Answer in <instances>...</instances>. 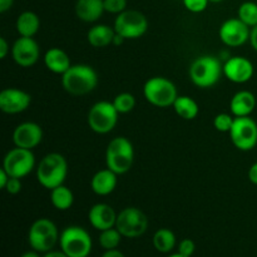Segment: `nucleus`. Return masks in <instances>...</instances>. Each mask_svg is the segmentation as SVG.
<instances>
[{"label": "nucleus", "instance_id": "1", "mask_svg": "<svg viewBox=\"0 0 257 257\" xmlns=\"http://www.w3.org/2000/svg\"><path fill=\"white\" fill-rule=\"evenodd\" d=\"M68 176V162L60 153H48L37 166V180L47 190L64 185Z\"/></svg>", "mask_w": 257, "mask_h": 257}, {"label": "nucleus", "instance_id": "2", "mask_svg": "<svg viewBox=\"0 0 257 257\" xmlns=\"http://www.w3.org/2000/svg\"><path fill=\"white\" fill-rule=\"evenodd\" d=\"M62 85L69 94L85 95L97 88L98 74L90 65L72 64L62 75Z\"/></svg>", "mask_w": 257, "mask_h": 257}, {"label": "nucleus", "instance_id": "3", "mask_svg": "<svg viewBox=\"0 0 257 257\" xmlns=\"http://www.w3.org/2000/svg\"><path fill=\"white\" fill-rule=\"evenodd\" d=\"M135 162V148L125 137H115L108 143L105 150V166L117 175H124Z\"/></svg>", "mask_w": 257, "mask_h": 257}, {"label": "nucleus", "instance_id": "4", "mask_svg": "<svg viewBox=\"0 0 257 257\" xmlns=\"http://www.w3.org/2000/svg\"><path fill=\"white\" fill-rule=\"evenodd\" d=\"M223 74V65L212 55L196 58L190 67V79L196 87L207 89L217 84Z\"/></svg>", "mask_w": 257, "mask_h": 257}, {"label": "nucleus", "instance_id": "5", "mask_svg": "<svg viewBox=\"0 0 257 257\" xmlns=\"http://www.w3.org/2000/svg\"><path fill=\"white\" fill-rule=\"evenodd\" d=\"M59 231L49 218H38L32 223L28 232L30 247L39 253H47L59 242Z\"/></svg>", "mask_w": 257, "mask_h": 257}, {"label": "nucleus", "instance_id": "6", "mask_svg": "<svg viewBox=\"0 0 257 257\" xmlns=\"http://www.w3.org/2000/svg\"><path fill=\"white\" fill-rule=\"evenodd\" d=\"M60 250L68 257H88L92 251V237L80 226H68L59 237Z\"/></svg>", "mask_w": 257, "mask_h": 257}, {"label": "nucleus", "instance_id": "7", "mask_svg": "<svg viewBox=\"0 0 257 257\" xmlns=\"http://www.w3.org/2000/svg\"><path fill=\"white\" fill-rule=\"evenodd\" d=\"M143 95L150 104L158 108L173 105L178 92L175 83L165 77H152L143 85Z\"/></svg>", "mask_w": 257, "mask_h": 257}, {"label": "nucleus", "instance_id": "8", "mask_svg": "<svg viewBox=\"0 0 257 257\" xmlns=\"http://www.w3.org/2000/svg\"><path fill=\"white\" fill-rule=\"evenodd\" d=\"M118 110L113 102L100 100L94 103L88 112L87 122L90 130L98 135H107L112 132L118 122Z\"/></svg>", "mask_w": 257, "mask_h": 257}, {"label": "nucleus", "instance_id": "9", "mask_svg": "<svg viewBox=\"0 0 257 257\" xmlns=\"http://www.w3.org/2000/svg\"><path fill=\"white\" fill-rule=\"evenodd\" d=\"M115 228L123 237L137 238L145 235L148 228V218L137 207H125L118 213Z\"/></svg>", "mask_w": 257, "mask_h": 257}, {"label": "nucleus", "instance_id": "10", "mask_svg": "<svg viewBox=\"0 0 257 257\" xmlns=\"http://www.w3.org/2000/svg\"><path fill=\"white\" fill-rule=\"evenodd\" d=\"M113 28L124 39H138L148 30V20L143 13L127 9L117 15Z\"/></svg>", "mask_w": 257, "mask_h": 257}, {"label": "nucleus", "instance_id": "11", "mask_svg": "<svg viewBox=\"0 0 257 257\" xmlns=\"http://www.w3.org/2000/svg\"><path fill=\"white\" fill-rule=\"evenodd\" d=\"M228 133L231 142L237 150L248 152L257 146V123L250 115L235 117L232 128Z\"/></svg>", "mask_w": 257, "mask_h": 257}, {"label": "nucleus", "instance_id": "12", "mask_svg": "<svg viewBox=\"0 0 257 257\" xmlns=\"http://www.w3.org/2000/svg\"><path fill=\"white\" fill-rule=\"evenodd\" d=\"M3 168L10 177L24 178L35 168V156L32 150L15 147L5 155Z\"/></svg>", "mask_w": 257, "mask_h": 257}, {"label": "nucleus", "instance_id": "13", "mask_svg": "<svg viewBox=\"0 0 257 257\" xmlns=\"http://www.w3.org/2000/svg\"><path fill=\"white\" fill-rule=\"evenodd\" d=\"M251 28L247 27L238 18H231L221 24L218 37L221 42L231 48L241 47L250 40Z\"/></svg>", "mask_w": 257, "mask_h": 257}, {"label": "nucleus", "instance_id": "14", "mask_svg": "<svg viewBox=\"0 0 257 257\" xmlns=\"http://www.w3.org/2000/svg\"><path fill=\"white\" fill-rule=\"evenodd\" d=\"M12 57L20 67H32L40 58L39 44L35 42L34 38H18L12 47Z\"/></svg>", "mask_w": 257, "mask_h": 257}, {"label": "nucleus", "instance_id": "15", "mask_svg": "<svg viewBox=\"0 0 257 257\" xmlns=\"http://www.w3.org/2000/svg\"><path fill=\"white\" fill-rule=\"evenodd\" d=\"M255 73L252 62L246 57L235 55V57H228L223 64V75L227 78L230 82L236 84H243L251 80Z\"/></svg>", "mask_w": 257, "mask_h": 257}, {"label": "nucleus", "instance_id": "16", "mask_svg": "<svg viewBox=\"0 0 257 257\" xmlns=\"http://www.w3.org/2000/svg\"><path fill=\"white\" fill-rule=\"evenodd\" d=\"M32 104V95L18 88H5L0 92V109L7 114H19Z\"/></svg>", "mask_w": 257, "mask_h": 257}, {"label": "nucleus", "instance_id": "17", "mask_svg": "<svg viewBox=\"0 0 257 257\" xmlns=\"http://www.w3.org/2000/svg\"><path fill=\"white\" fill-rule=\"evenodd\" d=\"M43 141V130L38 123L24 122L17 125L13 132V142L15 147L33 150Z\"/></svg>", "mask_w": 257, "mask_h": 257}, {"label": "nucleus", "instance_id": "18", "mask_svg": "<svg viewBox=\"0 0 257 257\" xmlns=\"http://www.w3.org/2000/svg\"><path fill=\"white\" fill-rule=\"evenodd\" d=\"M118 213L107 203H95L88 212V221L93 228L100 231L115 227Z\"/></svg>", "mask_w": 257, "mask_h": 257}, {"label": "nucleus", "instance_id": "19", "mask_svg": "<svg viewBox=\"0 0 257 257\" xmlns=\"http://www.w3.org/2000/svg\"><path fill=\"white\" fill-rule=\"evenodd\" d=\"M118 175L109 168L99 170L90 180V188L98 196H108L115 190L118 183Z\"/></svg>", "mask_w": 257, "mask_h": 257}, {"label": "nucleus", "instance_id": "20", "mask_svg": "<svg viewBox=\"0 0 257 257\" xmlns=\"http://www.w3.org/2000/svg\"><path fill=\"white\" fill-rule=\"evenodd\" d=\"M75 15L84 23H94L100 19L104 10L103 0H77L75 3Z\"/></svg>", "mask_w": 257, "mask_h": 257}, {"label": "nucleus", "instance_id": "21", "mask_svg": "<svg viewBox=\"0 0 257 257\" xmlns=\"http://www.w3.org/2000/svg\"><path fill=\"white\" fill-rule=\"evenodd\" d=\"M256 108V97L250 90H240L230 102V110L233 117H248Z\"/></svg>", "mask_w": 257, "mask_h": 257}, {"label": "nucleus", "instance_id": "22", "mask_svg": "<svg viewBox=\"0 0 257 257\" xmlns=\"http://www.w3.org/2000/svg\"><path fill=\"white\" fill-rule=\"evenodd\" d=\"M44 64L54 74L63 75L70 67V58L67 53L60 48H50L44 54Z\"/></svg>", "mask_w": 257, "mask_h": 257}, {"label": "nucleus", "instance_id": "23", "mask_svg": "<svg viewBox=\"0 0 257 257\" xmlns=\"http://www.w3.org/2000/svg\"><path fill=\"white\" fill-rule=\"evenodd\" d=\"M115 30L113 27L105 24H97L90 28L87 33L88 43L93 48H105L113 44Z\"/></svg>", "mask_w": 257, "mask_h": 257}, {"label": "nucleus", "instance_id": "24", "mask_svg": "<svg viewBox=\"0 0 257 257\" xmlns=\"http://www.w3.org/2000/svg\"><path fill=\"white\" fill-rule=\"evenodd\" d=\"M15 28L20 37L33 38L40 29V19L34 12H23L15 22Z\"/></svg>", "mask_w": 257, "mask_h": 257}, {"label": "nucleus", "instance_id": "25", "mask_svg": "<svg viewBox=\"0 0 257 257\" xmlns=\"http://www.w3.org/2000/svg\"><path fill=\"white\" fill-rule=\"evenodd\" d=\"M172 107L175 112L177 113L178 117L185 120L195 119L198 115V112H200V107H198L197 102L193 98L188 97V95H178Z\"/></svg>", "mask_w": 257, "mask_h": 257}, {"label": "nucleus", "instance_id": "26", "mask_svg": "<svg viewBox=\"0 0 257 257\" xmlns=\"http://www.w3.org/2000/svg\"><path fill=\"white\" fill-rule=\"evenodd\" d=\"M50 201L58 211H67L74 203V195L70 188L65 185H60L50 191Z\"/></svg>", "mask_w": 257, "mask_h": 257}, {"label": "nucleus", "instance_id": "27", "mask_svg": "<svg viewBox=\"0 0 257 257\" xmlns=\"http://www.w3.org/2000/svg\"><path fill=\"white\" fill-rule=\"evenodd\" d=\"M153 246L161 253H170L176 246V236L170 228H160L152 238Z\"/></svg>", "mask_w": 257, "mask_h": 257}, {"label": "nucleus", "instance_id": "28", "mask_svg": "<svg viewBox=\"0 0 257 257\" xmlns=\"http://www.w3.org/2000/svg\"><path fill=\"white\" fill-rule=\"evenodd\" d=\"M237 18L247 27L253 28L257 25V2H245L238 7Z\"/></svg>", "mask_w": 257, "mask_h": 257}, {"label": "nucleus", "instance_id": "29", "mask_svg": "<svg viewBox=\"0 0 257 257\" xmlns=\"http://www.w3.org/2000/svg\"><path fill=\"white\" fill-rule=\"evenodd\" d=\"M123 236L120 235L119 231L115 227L108 228V230L100 231L99 237H98V241H99L100 247L107 250H114L119 246L120 240H122Z\"/></svg>", "mask_w": 257, "mask_h": 257}, {"label": "nucleus", "instance_id": "30", "mask_svg": "<svg viewBox=\"0 0 257 257\" xmlns=\"http://www.w3.org/2000/svg\"><path fill=\"white\" fill-rule=\"evenodd\" d=\"M113 104H114L115 109L118 110L119 114H127V113L132 112L136 107V98L135 95L131 93L123 92L119 93L113 99Z\"/></svg>", "mask_w": 257, "mask_h": 257}, {"label": "nucleus", "instance_id": "31", "mask_svg": "<svg viewBox=\"0 0 257 257\" xmlns=\"http://www.w3.org/2000/svg\"><path fill=\"white\" fill-rule=\"evenodd\" d=\"M233 120H235V117L232 114H228V113H220L215 117L213 119V125H215L216 131L218 132H230L231 128H232Z\"/></svg>", "mask_w": 257, "mask_h": 257}, {"label": "nucleus", "instance_id": "32", "mask_svg": "<svg viewBox=\"0 0 257 257\" xmlns=\"http://www.w3.org/2000/svg\"><path fill=\"white\" fill-rule=\"evenodd\" d=\"M104 2V10L110 14H120L127 10V0H103Z\"/></svg>", "mask_w": 257, "mask_h": 257}, {"label": "nucleus", "instance_id": "33", "mask_svg": "<svg viewBox=\"0 0 257 257\" xmlns=\"http://www.w3.org/2000/svg\"><path fill=\"white\" fill-rule=\"evenodd\" d=\"M186 9L191 13H202L208 7L210 0H182Z\"/></svg>", "mask_w": 257, "mask_h": 257}, {"label": "nucleus", "instance_id": "34", "mask_svg": "<svg viewBox=\"0 0 257 257\" xmlns=\"http://www.w3.org/2000/svg\"><path fill=\"white\" fill-rule=\"evenodd\" d=\"M196 251V245L191 238H183L182 241L178 245V252L182 253V255L192 257L193 253Z\"/></svg>", "mask_w": 257, "mask_h": 257}, {"label": "nucleus", "instance_id": "35", "mask_svg": "<svg viewBox=\"0 0 257 257\" xmlns=\"http://www.w3.org/2000/svg\"><path fill=\"white\" fill-rule=\"evenodd\" d=\"M22 178L10 177L9 181H8L7 187H5V191H7L9 195H18V193L22 191Z\"/></svg>", "mask_w": 257, "mask_h": 257}, {"label": "nucleus", "instance_id": "36", "mask_svg": "<svg viewBox=\"0 0 257 257\" xmlns=\"http://www.w3.org/2000/svg\"><path fill=\"white\" fill-rule=\"evenodd\" d=\"M10 50L12 49L9 48V44H8L7 39H5L4 37L0 38V59H5L7 55L9 54Z\"/></svg>", "mask_w": 257, "mask_h": 257}, {"label": "nucleus", "instance_id": "37", "mask_svg": "<svg viewBox=\"0 0 257 257\" xmlns=\"http://www.w3.org/2000/svg\"><path fill=\"white\" fill-rule=\"evenodd\" d=\"M248 180H250L251 183L257 186V162L253 163L250 170H248Z\"/></svg>", "mask_w": 257, "mask_h": 257}, {"label": "nucleus", "instance_id": "38", "mask_svg": "<svg viewBox=\"0 0 257 257\" xmlns=\"http://www.w3.org/2000/svg\"><path fill=\"white\" fill-rule=\"evenodd\" d=\"M9 178H10V176L8 175L7 171H5L4 168H2V170H0V188H2V190H5Z\"/></svg>", "mask_w": 257, "mask_h": 257}, {"label": "nucleus", "instance_id": "39", "mask_svg": "<svg viewBox=\"0 0 257 257\" xmlns=\"http://www.w3.org/2000/svg\"><path fill=\"white\" fill-rule=\"evenodd\" d=\"M250 43L252 45L253 50L257 53V25L256 27L251 28V34H250Z\"/></svg>", "mask_w": 257, "mask_h": 257}, {"label": "nucleus", "instance_id": "40", "mask_svg": "<svg viewBox=\"0 0 257 257\" xmlns=\"http://www.w3.org/2000/svg\"><path fill=\"white\" fill-rule=\"evenodd\" d=\"M14 4V0H0V13H7Z\"/></svg>", "mask_w": 257, "mask_h": 257}, {"label": "nucleus", "instance_id": "41", "mask_svg": "<svg viewBox=\"0 0 257 257\" xmlns=\"http://www.w3.org/2000/svg\"><path fill=\"white\" fill-rule=\"evenodd\" d=\"M102 257H125L124 253L122 252V251L117 250V248H114V250H107L104 253H103Z\"/></svg>", "mask_w": 257, "mask_h": 257}, {"label": "nucleus", "instance_id": "42", "mask_svg": "<svg viewBox=\"0 0 257 257\" xmlns=\"http://www.w3.org/2000/svg\"><path fill=\"white\" fill-rule=\"evenodd\" d=\"M42 257H68L67 255H65L64 252H63L62 250L60 251H49V252L44 253Z\"/></svg>", "mask_w": 257, "mask_h": 257}, {"label": "nucleus", "instance_id": "43", "mask_svg": "<svg viewBox=\"0 0 257 257\" xmlns=\"http://www.w3.org/2000/svg\"><path fill=\"white\" fill-rule=\"evenodd\" d=\"M20 257H40V255L39 252H37V251L32 250V251H27V252H24Z\"/></svg>", "mask_w": 257, "mask_h": 257}, {"label": "nucleus", "instance_id": "44", "mask_svg": "<svg viewBox=\"0 0 257 257\" xmlns=\"http://www.w3.org/2000/svg\"><path fill=\"white\" fill-rule=\"evenodd\" d=\"M167 257H188V256H185V255H182V253L177 252V253H172V255H170V256H167Z\"/></svg>", "mask_w": 257, "mask_h": 257}, {"label": "nucleus", "instance_id": "45", "mask_svg": "<svg viewBox=\"0 0 257 257\" xmlns=\"http://www.w3.org/2000/svg\"><path fill=\"white\" fill-rule=\"evenodd\" d=\"M211 3H221V2H223V0H210Z\"/></svg>", "mask_w": 257, "mask_h": 257}, {"label": "nucleus", "instance_id": "46", "mask_svg": "<svg viewBox=\"0 0 257 257\" xmlns=\"http://www.w3.org/2000/svg\"><path fill=\"white\" fill-rule=\"evenodd\" d=\"M88 257H89V256H88Z\"/></svg>", "mask_w": 257, "mask_h": 257}]
</instances>
